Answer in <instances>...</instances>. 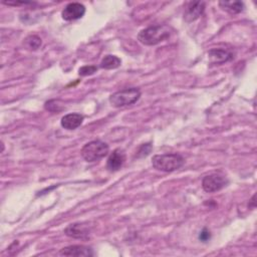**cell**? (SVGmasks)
<instances>
[{
	"mask_svg": "<svg viewBox=\"0 0 257 257\" xmlns=\"http://www.w3.org/2000/svg\"><path fill=\"white\" fill-rule=\"evenodd\" d=\"M208 55L211 64H221L233 59L234 57L232 51L224 48H213L209 50Z\"/></svg>",
	"mask_w": 257,
	"mask_h": 257,
	"instance_id": "9c48e42d",
	"label": "cell"
},
{
	"mask_svg": "<svg viewBox=\"0 0 257 257\" xmlns=\"http://www.w3.org/2000/svg\"><path fill=\"white\" fill-rule=\"evenodd\" d=\"M141 97V90L137 87H130L118 90L109 96V102L114 107H123L137 102Z\"/></svg>",
	"mask_w": 257,
	"mask_h": 257,
	"instance_id": "277c9868",
	"label": "cell"
},
{
	"mask_svg": "<svg viewBox=\"0 0 257 257\" xmlns=\"http://www.w3.org/2000/svg\"><path fill=\"white\" fill-rule=\"evenodd\" d=\"M219 6L230 14H238L244 10V4L241 1H220Z\"/></svg>",
	"mask_w": 257,
	"mask_h": 257,
	"instance_id": "4fadbf2b",
	"label": "cell"
},
{
	"mask_svg": "<svg viewBox=\"0 0 257 257\" xmlns=\"http://www.w3.org/2000/svg\"><path fill=\"white\" fill-rule=\"evenodd\" d=\"M126 160L125 153L122 149H115L112 151V153L109 155L107 161H106V168L110 172L118 171L124 164Z\"/></svg>",
	"mask_w": 257,
	"mask_h": 257,
	"instance_id": "ba28073f",
	"label": "cell"
},
{
	"mask_svg": "<svg viewBox=\"0 0 257 257\" xmlns=\"http://www.w3.org/2000/svg\"><path fill=\"white\" fill-rule=\"evenodd\" d=\"M171 36V29L167 25H154L141 30L138 40L148 46L157 45Z\"/></svg>",
	"mask_w": 257,
	"mask_h": 257,
	"instance_id": "6da1fadb",
	"label": "cell"
},
{
	"mask_svg": "<svg viewBox=\"0 0 257 257\" xmlns=\"http://www.w3.org/2000/svg\"><path fill=\"white\" fill-rule=\"evenodd\" d=\"M89 228L87 225H85L84 223H73L68 225L65 230L64 233L71 238H75V239H85L88 237L89 235Z\"/></svg>",
	"mask_w": 257,
	"mask_h": 257,
	"instance_id": "30bf717a",
	"label": "cell"
},
{
	"mask_svg": "<svg viewBox=\"0 0 257 257\" xmlns=\"http://www.w3.org/2000/svg\"><path fill=\"white\" fill-rule=\"evenodd\" d=\"M184 164H185V159L183 158V156L177 153L156 155L152 159L153 167L158 171H162L166 173L177 171L180 168H182Z\"/></svg>",
	"mask_w": 257,
	"mask_h": 257,
	"instance_id": "7a4b0ae2",
	"label": "cell"
},
{
	"mask_svg": "<svg viewBox=\"0 0 257 257\" xmlns=\"http://www.w3.org/2000/svg\"><path fill=\"white\" fill-rule=\"evenodd\" d=\"M59 254L63 256H93L94 252L85 245H70L62 248Z\"/></svg>",
	"mask_w": 257,
	"mask_h": 257,
	"instance_id": "8fae6325",
	"label": "cell"
},
{
	"mask_svg": "<svg viewBox=\"0 0 257 257\" xmlns=\"http://www.w3.org/2000/svg\"><path fill=\"white\" fill-rule=\"evenodd\" d=\"M228 184L225 176L219 173H212L205 176L202 180V188L207 193H214L222 190Z\"/></svg>",
	"mask_w": 257,
	"mask_h": 257,
	"instance_id": "5b68a950",
	"label": "cell"
},
{
	"mask_svg": "<svg viewBox=\"0 0 257 257\" xmlns=\"http://www.w3.org/2000/svg\"><path fill=\"white\" fill-rule=\"evenodd\" d=\"M152 149H153V147H152V145H151L150 143L144 144V145H142V146L139 148L136 157H137V158H144V157H147V156L151 153Z\"/></svg>",
	"mask_w": 257,
	"mask_h": 257,
	"instance_id": "e0dca14e",
	"label": "cell"
},
{
	"mask_svg": "<svg viewBox=\"0 0 257 257\" xmlns=\"http://www.w3.org/2000/svg\"><path fill=\"white\" fill-rule=\"evenodd\" d=\"M45 109L55 112V111H60L64 108V106L62 105V102L60 100H56V99H51L45 102Z\"/></svg>",
	"mask_w": 257,
	"mask_h": 257,
	"instance_id": "9a60e30c",
	"label": "cell"
},
{
	"mask_svg": "<svg viewBox=\"0 0 257 257\" xmlns=\"http://www.w3.org/2000/svg\"><path fill=\"white\" fill-rule=\"evenodd\" d=\"M108 151L109 148L106 143L99 140H95L86 143L82 147L80 154L85 162L92 163L104 158L108 154Z\"/></svg>",
	"mask_w": 257,
	"mask_h": 257,
	"instance_id": "3957f363",
	"label": "cell"
},
{
	"mask_svg": "<svg viewBox=\"0 0 257 257\" xmlns=\"http://www.w3.org/2000/svg\"><path fill=\"white\" fill-rule=\"evenodd\" d=\"M85 13V7L78 2L68 3L62 10L61 16L65 21H72L81 18Z\"/></svg>",
	"mask_w": 257,
	"mask_h": 257,
	"instance_id": "8992f818",
	"label": "cell"
},
{
	"mask_svg": "<svg viewBox=\"0 0 257 257\" xmlns=\"http://www.w3.org/2000/svg\"><path fill=\"white\" fill-rule=\"evenodd\" d=\"M97 67L95 65H84L78 69V74L80 76H87L91 75L94 72H96Z\"/></svg>",
	"mask_w": 257,
	"mask_h": 257,
	"instance_id": "ac0fdd59",
	"label": "cell"
},
{
	"mask_svg": "<svg viewBox=\"0 0 257 257\" xmlns=\"http://www.w3.org/2000/svg\"><path fill=\"white\" fill-rule=\"evenodd\" d=\"M83 121V115L80 113H67L61 117L60 124L63 128L71 131L77 128Z\"/></svg>",
	"mask_w": 257,
	"mask_h": 257,
	"instance_id": "7c38bea8",
	"label": "cell"
},
{
	"mask_svg": "<svg viewBox=\"0 0 257 257\" xmlns=\"http://www.w3.org/2000/svg\"><path fill=\"white\" fill-rule=\"evenodd\" d=\"M120 63H121L120 58H118L115 55L108 54L102 58L99 66L103 69H114V68H117L120 65Z\"/></svg>",
	"mask_w": 257,
	"mask_h": 257,
	"instance_id": "5bb4252c",
	"label": "cell"
},
{
	"mask_svg": "<svg viewBox=\"0 0 257 257\" xmlns=\"http://www.w3.org/2000/svg\"><path fill=\"white\" fill-rule=\"evenodd\" d=\"M205 10V2L203 1H191L187 4L184 12V19L187 22H193L197 20Z\"/></svg>",
	"mask_w": 257,
	"mask_h": 257,
	"instance_id": "52a82bcc",
	"label": "cell"
},
{
	"mask_svg": "<svg viewBox=\"0 0 257 257\" xmlns=\"http://www.w3.org/2000/svg\"><path fill=\"white\" fill-rule=\"evenodd\" d=\"M25 42L30 49H37L41 45V39L36 35H30L25 39Z\"/></svg>",
	"mask_w": 257,
	"mask_h": 257,
	"instance_id": "2e32d148",
	"label": "cell"
},
{
	"mask_svg": "<svg viewBox=\"0 0 257 257\" xmlns=\"http://www.w3.org/2000/svg\"><path fill=\"white\" fill-rule=\"evenodd\" d=\"M210 237H211V234H210V232L205 228V229H203V231L200 233V235H199V239L201 240V241H203V242H206V241H208L209 239H210Z\"/></svg>",
	"mask_w": 257,
	"mask_h": 257,
	"instance_id": "d6986e66",
	"label": "cell"
}]
</instances>
